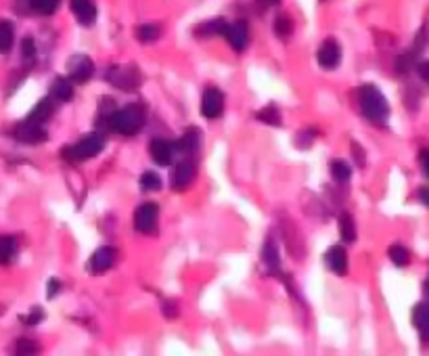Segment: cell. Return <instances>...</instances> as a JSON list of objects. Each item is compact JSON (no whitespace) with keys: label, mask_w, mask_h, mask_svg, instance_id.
I'll list each match as a JSON object with an SVG mask.
<instances>
[{"label":"cell","mask_w":429,"mask_h":356,"mask_svg":"<svg viewBox=\"0 0 429 356\" xmlns=\"http://www.w3.org/2000/svg\"><path fill=\"white\" fill-rule=\"evenodd\" d=\"M419 166H421L423 174L429 178V149H421L419 151Z\"/></svg>","instance_id":"obj_36"},{"label":"cell","mask_w":429,"mask_h":356,"mask_svg":"<svg viewBox=\"0 0 429 356\" xmlns=\"http://www.w3.org/2000/svg\"><path fill=\"white\" fill-rule=\"evenodd\" d=\"M44 319V312L40 310V308H34L30 314H26V316H21V321L26 323V325H38L40 321Z\"/></svg>","instance_id":"obj_34"},{"label":"cell","mask_w":429,"mask_h":356,"mask_svg":"<svg viewBox=\"0 0 429 356\" xmlns=\"http://www.w3.org/2000/svg\"><path fill=\"white\" fill-rule=\"evenodd\" d=\"M69 7H71L73 17H76L82 26H92V24L96 22L98 11H96L92 0H71Z\"/></svg>","instance_id":"obj_14"},{"label":"cell","mask_w":429,"mask_h":356,"mask_svg":"<svg viewBox=\"0 0 429 356\" xmlns=\"http://www.w3.org/2000/svg\"><path fill=\"white\" fill-rule=\"evenodd\" d=\"M195 164L191 162V160H184V162H180L176 168H174V172H172V189L174 191H184V189H189L191 187V183L195 180Z\"/></svg>","instance_id":"obj_12"},{"label":"cell","mask_w":429,"mask_h":356,"mask_svg":"<svg viewBox=\"0 0 429 356\" xmlns=\"http://www.w3.org/2000/svg\"><path fill=\"white\" fill-rule=\"evenodd\" d=\"M15 44V26L9 19L0 22V55H7L11 53Z\"/></svg>","instance_id":"obj_19"},{"label":"cell","mask_w":429,"mask_h":356,"mask_svg":"<svg viewBox=\"0 0 429 356\" xmlns=\"http://www.w3.org/2000/svg\"><path fill=\"white\" fill-rule=\"evenodd\" d=\"M274 32H277L279 38L291 36V32H293V22H291V17H289V15H279L277 22H274Z\"/></svg>","instance_id":"obj_28"},{"label":"cell","mask_w":429,"mask_h":356,"mask_svg":"<svg viewBox=\"0 0 429 356\" xmlns=\"http://www.w3.org/2000/svg\"><path fill=\"white\" fill-rule=\"evenodd\" d=\"M427 42H429V32H427V28L423 26V28L419 30L417 38H414V49H412V55H414V57H417V55H421V53L427 49Z\"/></svg>","instance_id":"obj_32"},{"label":"cell","mask_w":429,"mask_h":356,"mask_svg":"<svg viewBox=\"0 0 429 356\" xmlns=\"http://www.w3.org/2000/svg\"><path fill=\"white\" fill-rule=\"evenodd\" d=\"M197 143H199V135L195 130H189L178 143H176V149L182 151V153H193L197 151Z\"/></svg>","instance_id":"obj_27"},{"label":"cell","mask_w":429,"mask_h":356,"mask_svg":"<svg viewBox=\"0 0 429 356\" xmlns=\"http://www.w3.org/2000/svg\"><path fill=\"white\" fill-rule=\"evenodd\" d=\"M419 201H421L423 205H427V207H429V187L419 189Z\"/></svg>","instance_id":"obj_39"},{"label":"cell","mask_w":429,"mask_h":356,"mask_svg":"<svg viewBox=\"0 0 429 356\" xmlns=\"http://www.w3.org/2000/svg\"><path fill=\"white\" fill-rule=\"evenodd\" d=\"M412 323L423 341H429V302H421L412 308Z\"/></svg>","instance_id":"obj_16"},{"label":"cell","mask_w":429,"mask_h":356,"mask_svg":"<svg viewBox=\"0 0 429 356\" xmlns=\"http://www.w3.org/2000/svg\"><path fill=\"white\" fill-rule=\"evenodd\" d=\"M423 291H425V296H427V300H429V277H427L425 283H423Z\"/></svg>","instance_id":"obj_42"},{"label":"cell","mask_w":429,"mask_h":356,"mask_svg":"<svg viewBox=\"0 0 429 356\" xmlns=\"http://www.w3.org/2000/svg\"><path fill=\"white\" fill-rule=\"evenodd\" d=\"M51 96L61 101V103H69L73 99V86L69 82V78H57L51 86Z\"/></svg>","instance_id":"obj_18"},{"label":"cell","mask_w":429,"mask_h":356,"mask_svg":"<svg viewBox=\"0 0 429 356\" xmlns=\"http://www.w3.org/2000/svg\"><path fill=\"white\" fill-rule=\"evenodd\" d=\"M17 354H36L38 352V346H36V341H32V339H28V337H21L19 341H17Z\"/></svg>","instance_id":"obj_33"},{"label":"cell","mask_w":429,"mask_h":356,"mask_svg":"<svg viewBox=\"0 0 429 356\" xmlns=\"http://www.w3.org/2000/svg\"><path fill=\"white\" fill-rule=\"evenodd\" d=\"M417 71H419L421 80L429 84V59H427V61H421V63L417 65Z\"/></svg>","instance_id":"obj_37"},{"label":"cell","mask_w":429,"mask_h":356,"mask_svg":"<svg viewBox=\"0 0 429 356\" xmlns=\"http://www.w3.org/2000/svg\"><path fill=\"white\" fill-rule=\"evenodd\" d=\"M141 187H143L145 191H159V189H161V178H159V174H155V172H145V174L141 176Z\"/></svg>","instance_id":"obj_31"},{"label":"cell","mask_w":429,"mask_h":356,"mask_svg":"<svg viewBox=\"0 0 429 356\" xmlns=\"http://www.w3.org/2000/svg\"><path fill=\"white\" fill-rule=\"evenodd\" d=\"M103 149H105V139L100 135L92 133V135H86L84 139H80L78 143L69 145L63 151V158L67 162H84V160L96 158Z\"/></svg>","instance_id":"obj_3"},{"label":"cell","mask_w":429,"mask_h":356,"mask_svg":"<svg viewBox=\"0 0 429 356\" xmlns=\"http://www.w3.org/2000/svg\"><path fill=\"white\" fill-rule=\"evenodd\" d=\"M116 264V252H114V248H98L92 256H90V260H88V273L90 275H103V273H107L110 271L112 266Z\"/></svg>","instance_id":"obj_9"},{"label":"cell","mask_w":429,"mask_h":356,"mask_svg":"<svg viewBox=\"0 0 429 356\" xmlns=\"http://www.w3.org/2000/svg\"><path fill=\"white\" fill-rule=\"evenodd\" d=\"M26 3L28 11L38 15H53L59 9V0H21Z\"/></svg>","instance_id":"obj_20"},{"label":"cell","mask_w":429,"mask_h":356,"mask_svg":"<svg viewBox=\"0 0 429 356\" xmlns=\"http://www.w3.org/2000/svg\"><path fill=\"white\" fill-rule=\"evenodd\" d=\"M358 99H360V109H362L367 120H371L375 124H385L387 122L389 103L377 86H373V84L362 86Z\"/></svg>","instance_id":"obj_2"},{"label":"cell","mask_w":429,"mask_h":356,"mask_svg":"<svg viewBox=\"0 0 429 356\" xmlns=\"http://www.w3.org/2000/svg\"><path fill=\"white\" fill-rule=\"evenodd\" d=\"M149 151H151V158L157 166H170L172 160H174L176 147L166 139H153L151 145H149Z\"/></svg>","instance_id":"obj_13"},{"label":"cell","mask_w":429,"mask_h":356,"mask_svg":"<svg viewBox=\"0 0 429 356\" xmlns=\"http://www.w3.org/2000/svg\"><path fill=\"white\" fill-rule=\"evenodd\" d=\"M225 111V94L222 90H218L216 86H209L205 92H203V99H201V113L207 120H216L220 117Z\"/></svg>","instance_id":"obj_5"},{"label":"cell","mask_w":429,"mask_h":356,"mask_svg":"<svg viewBox=\"0 0 429 356\" xmlns=\"http://www.w3.org/2000/svg\"><path fill=\"white\" fill-rule=\"evenodd\" d=\"M222 36L227 38V42L231 44V49H235L237 53L245 51L247 40H249V28L245 22H235V24H227Z\"/></svg>","instance_id":"obj_8"},{"label":"cell","mask_w":429,"mask_h":356,"mask_svg":"<svg viewBox=\"0 0 429 356\" xmlns=\"http://www.w3.org/2000/svg\"><path fill=\"white\" fill-rule=\"evenodd\" d=\"M340 235H342V239L346 244L356 241V222H354V218L348 212L342 214V218H340Z\"/></svg>","instance_id":"obj_22"},{"label":"cell","mask_w":429,"mask_h":356,"mask_svg":"<svg viewBox=\"0 0 429 356\" xmlns=\"http://www.w3.org/2000/svg\"><path fill=\"white\" fill-rule=\"evenodd\" d=\"M352 151H354V155H356V160H358V164L362 166V164H365V153H360V149H358V145H356V143L352 145Z\"/></svg>","instance_id":"obj_40"},{"label":"cell","mask_w":429,"mask_h":356,"mask_svg":"<svg viewBox=\"0 0 429 356\" xmlns=\"http://www.w3.org/2000/svg\"><path fill=\"white\" fill-rule=\"evenodd\" d=\"M107 80L118 88H124V90L137 88L141 84V76L134 67H114V69L107 71Z\"/></svg>","instance_id":"obj_7"},{"label":"cell","mask_w":429,"mask_h":356,"mask_svg":"<svg viewBox=\"0 0 429 356\" xmlns=\"http://www.w3.org/2000/svg\"><path fill=\"white\" fill-rule=\"evenodd\" d=\"M145 117H147L145 107L141 103H130V105L122 107L120 111L112 113L110 128L118 135L132 137V135L141 133V128L145 126Z\"/></svg>","instance_id":"obj_1"},{"label":"cell","mask_w":429,"mask_h":356,"mask_svg":"<svg viewBox=\"0 0 429 356\" xmlns=\"http://www.w3.org/2000/svg\"><path fill=\"white\" fill-rule=\"evenodd\" d=\"M387 256H389V260L396 264V266H406L408 262H410V254H408V250L402 246V244H394V246H389V250H387Z\"/></svg>","instance_id":"obj_24"},{"label":"cell","mask_w":429,"mask_h":356,"mask_svg":"<svg viewBox=\"0 0 429 356\" xmlns=\"http://www.w3.org/2000/svg\"><path fill=\"white\" fill-rule=\"evenodd\" d=\"M21 53H24L26 59H32L36 55V42L32 38H26L24 44H21Z\"/></svg>","instance_id":"obj_35"},{"label":"cell","mask_w":429,"mask_h":356,"mask_svg":"<svg viewBox=\"0 0 429 356\" xmlns=\"http://www.w3.org/2000/svg\"><path fill=\"white\" fill-rule=\"evenodd\" d=\"M225 28H227V22H222V19H213V22H207V24H203V26H199L197 30H195V34H199V36H218V34H222L225 32Z\"/></svg>","instance_id":"obj_25"},{"label":"cell","mask_w":429,"mask_h":356,"mask_svg":"<svg viewBox=\"0 0 429 356\" xmlns=\"http://www.w3.org/2000/svg\"><path fill=\"white\" fill-rule=\"evenodd\" d=\"M262 260H264V264L270 269V271H274V269H279V254H277V248L268 241L266 246H264V250H262Z\"/></svg>","instance_id":"obj_30"},{"label":"cell","mask_w":429,"mask_h":356,"mask_svg":"<svg viewBox=\"0 0 429 356\" xmlns=\"http://www.w3.org/2000/svg\"><path fill=\"white\" fill-rule=\"evenodd\" d=\"M318 65L323 69H335L342 61V46L335 40H325L323 46L318 49Z\"/></svg>","instance_id":"obj_11"},{"label":"cell","mask_w":429,"mask_h":356,"mask_svg":"<svg viewBox=\"0 0 429 356\" xmlns=\"http://www.w3.org/2000/svg\"><path fill=\"white\" fill-rule=\"evenodd\" d=\"M325 262H327V266H329L335 275H340V277H344V275L348 273V254H346V250H344L342 246H333V248L325 254Z\"/></svg>","instance_id":"obj_15"},{"label":"cell","mask_w":429,"mask_h":356,"mask_svg":"<svg viewBox=\"0 0 429 356\" xmlns=\"http://www.w3.org/2000/svg\"><path fill=\"white\" fill-rule=\"evenodd\" d=\"M59 289H61V283H59V279H51V281H49V289H46V296H49V298H55V296L59 294Z\"/></svg>","instance_id":"obj_38"},{"label":"cell","mask_w":429,"mask_h":356,"mask_svg":"<svg viewBox=\"0 0 429 356\" xmlns=\"http://www.w3.org/2000/svg\"><path fill=\"white\" fill-rule=\"evenodd\" d=\"M159 36H161L159 26H153V24H143V26H139V28H137V38H139V42H143V44H151V42L159 40Z\"/></svg>","instance_id":"obj_23"},{"label":"cell","mask_w":429,"mask_h":356,"mask_svg":"<svg viewBox=\"0 0 429 356\" xmlns=\"http://www.w3.org/2000/svg\"><path fill=\"white\" fill-rule=\"evenodd\" d=\"M15 139L26 143V145H38V143L46 141V130L42 128V124L26 120L15 128Z\"/></svg>","instance_id":"obj_10"},{"label":"cell","mask_w":429,"mask_h":356,"mask_svg":"<svg viewBox=\"0 0 429 356\" xmlns=\"http://www.w3.org/2000/svg\"><path fill=\"white\" fill-rule=\"evenodd\" d=\"M67 74H69V78H71L73 82L84 84V82H88V80L92 78L94 65H92V61H90L88 55H73V57L69 59V63H67Z\"/></svg>","instance_id":"obj_6"},{"label":"cell","mask_w":429,"mask_h":356,"mask_svg":"<svg viewBox=\"0 0 429 356\" xmlns=\"http://www.w3.org/2000/svg\"><path fill=\"white\" fill-rule=\"evenodd\" d=\"M176 312H178V308H176V304H172V302H168V304H166V314H168V316H174Z\"/></svg>","instance_id":"obj_41"},{"label":"cell","mask_w":429,"mask_h":356,"mask_svg":"<svg viewBox=\"0 0 429 356\" xmlns=\"http://www.w3.org/2000/svg\"><path fill=\"white\" fill-rule=\"evenodd\" d=\"M258 120L264 122V124H270V126H281V113L274 109V107H266L262 111H258Z\"/></svg>","instance_id":"obj_29"},{"label":"cell","mask_w":429,"mask_h":356,"mask_svg":"<svg viewBox=\"0 0 429 356\" xmlns=\"http://www.w3.org/2000/svg\"><path fill=\"white\" fill-rule=\"evenodd\" d=\"M157 218H159V205L147 201L139 205V210L134 212V228L143 235H151L157 228Z\"/></svg>","instance_id":"obj_4"},{"label":"cell","mask_w":429,"mask_h":356,"mask_svg":"<svg viewBox=\"0 0 429 356\" xmlns=\"http://www.w3.org/2000/svg\"><path fill=\"white\" fill-rule=\"evenodd\" d=\"M17 254V239L11 235H0V264H7Z\"/></svg>","instance_id":"obj_21"},{"label":"cell","mask_w":429,"mask_h":356,"mask_svg":"<svg viewBox=\"0 0 429 356\" xmlns=\"http://www.w3.org/2000/svg\"><path fill=\"white\" fill-rule=\"evenodd\" d=\"M53 111H55L53 101H51V99H42V101H38V103H36V107L30 111V115L26 117V120L36 122V124H44L46 120H51Z\"/></svg>","instance_id":"obj_17"},{"label":"cell","mask_w":429,"mask_h":356,"mask_svg":"<svg viewBox=\"0 0 429 356\" xmlns=\"http://www.w3.org/2000/svg\"><path fill=\"white\" fill-rule=\"evenodd\" d=\"M331 174L338 183H348L350 176H352V168L348 166V162L335 160V162H331Z\"/></svg>","instance_id":"obj_26"}]
</instances>
